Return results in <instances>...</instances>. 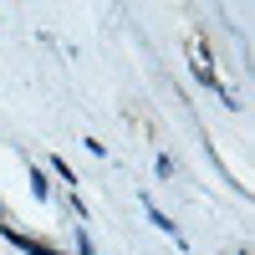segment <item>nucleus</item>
Masks as SVG:
<instances>
[{
  "label": "nucleus",
  "mask_w": 255,
  "mask_h": 255,
  "mask_svg": "<svg viewBox=\"0 0 255 255\" xmlns=\"http://www.w3.org/2000/svg\"><path fill=\"white\" fill-rule=\"evenodd\" d=\"M0 230H5V240H10V245H20L26 255H61V250H51V245H41V240H31V235H20V230H10V225H0Z\"/></svg>",
  "instance_id": "f257e3e1"
},
{
  "label": "nucleus",
  "mask_w": 255,
  "mask_h": 255,
  "mask_svg": "<svg viewBox=\"0 0 255 255\" xmlns=\"http://www.w3.org/2000/svg\"><path fill=\"white\" fill-rule=\"evenodd\" d=\"M31 189H36V199L51 194V184H46V174H41V168H31Z\"/></svg>",
  "instance_id": "f03ea898"
}]
</instances>
